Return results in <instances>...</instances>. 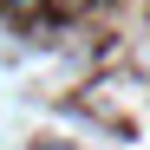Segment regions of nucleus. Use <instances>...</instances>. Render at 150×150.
Segmentation results:
<instances>
[{"label": "nucleus", "instance_id": "f257e3e1", "mask_svg": "<svg viewBox=\"0 0 150 150\" xmlns=\"http://www.w3.org/2000/svg\"><path fill=\"white\" fill-rule=\"evenodd\" d=\"M46 7H52V13H79L85 0H46Z\"/></svg>", "mask_w": 150, "mask_h": 150}]
</instances>
